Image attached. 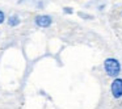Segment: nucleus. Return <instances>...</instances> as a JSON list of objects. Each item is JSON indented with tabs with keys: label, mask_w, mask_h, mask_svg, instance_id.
<instances>
[{
	"label": "nucleus",
	"mask_w": 122,
	"mask_h": 109,
	"mask_svg": "<svg viewBox=\"0 0 122 109\" xmlns=\"http://www.w3.org/2000/svg\"><path fill=\"white\" fill-rule=\"evenodd\" d=\"M4 20H5V16H4V13L1 11H0V24H3Z\"/></svg>",
	"instance_id": "nucleus-5"
},
{
	"label": "nucleus",
	"mask_w": 122,
	"mask_h": 109,
	"mask_svg": "<svg viewBox=\"0 0 122 109\" xmlns=\"http://www.w3.org/2000/svg\"><path fill=\"white\" fill-rule=\"evenodd\" d=\"M51 22H53V19L49 15H40V16L36 17V24L40 28H49Z\"/></svg>",
	"instance_id": "nucleus-3"
},
{
	"label": "nucleus",
	"mask_w": 122,
	"mask_h": 109,
	"mask_svg": "<svg viewBox=\"0 0 122 109\" xmlns=\"http://www.w3.org/2000/svg\"><path fill=\"white\" fill-rule=\"evenodd\" d=\"M64 12H66V13H72V11L70 8H64Z\"/></svg>",
	"instance_id": "nucleus-6"
},
{
	"label": "nucleus",
	"mask_w": 122,
	"mask_h": 109,
	"mask_svg": "<svg viewBox=\"0 0 122 109\" xmlns=\"http://www.w3.org/2000/svg\"><path fill=\"white\" fill-rule=\"evenodd\" d=\"M110 91L114 99H121L122 97V79L114 78L113 83L110 85Z\"/></svg>",
	"instance_id": "nucleus-2"
},
{
	"label": "nucleus",
	"mask_w": 122,
	"mask_h": 109,
	"mask_svg": "<svg viewBox=\"0 0 122 109\" xmlns=\"http://www.w3.org/2000/svg\"><path fill=\"white\" fill-rule=\"evenodd\" d=\"M8 24L11 25V26H17V25L20 24V19L17 16H12V17H9Z\"/></svg>",
	"instance_id": "nucleus-4"
},
{
	"label": "nucleus",
	"mask_w": 122,
	"mask_h": 109,
	"mask_svg": "<svg viewBox=\"0 0 122 109\" xmlns=\"http://www.w3.org/2000/svg\"><path fill=\"white\" fill-rule=\"evenodd\" d=\"M104 68L105 72L112 78H117L121 72V63L116 58H108L104 62Z\"/></svg>",
	"instance_id": "nucleus-1"
}]
</instances>
